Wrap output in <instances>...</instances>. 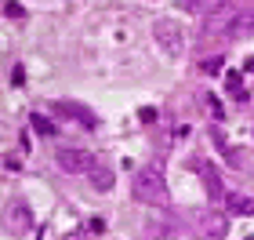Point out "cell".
Returning a JSON list of instances; mask_svg holds the SVG:
<instances>
[{
  "label": "cell",
  "instance_id": "cell-3",
  "mask_svg": "<svg viewBox=\"0 0 254 240\" xmlns=\"http://www.w3.org/2000/svg\"><path fill=\"white\" fill-rule=\"evenodd\" d=\"M4 230L11 237H26L33 230V211L26 208L22 200H11L7 208H4Z\"/></svg>",
  "mask_w": 254,
  "mask_h": 240
},
{
  "label": "cell",
  "instance_id": "cell-4",
  "mask_svg": "<svg viewBox=\"0 0 254 240\" xmlns=\"http://www.w3.org/2000/svg\"><path fill=\"white\" fill-rule=\"evenodd\" d=\"M196 226H200V237L203 240H225L229 237V215L214 211V208H207L200 219H196Z\"/></svg>",
  "mask_w": 254,
  "mask_h": 240
},
{
  "label": "cell",
  "instance_id": "cell-2",
  "mask_svg": "<svg viewBox=\"0 0 254 240\" xmlns=\"http://www.w3.org/2000/svg\"><path fill=\"white\" fill-rule=\"evenodd\" d=\"M55 164L69 175H91L95 171V153L80 150V146H62V150H55Z\"/></svg>",
  "mask_w": 254,
  "mask_h": 240
},
{
  "label": "cell",
  "instance_id": "cell-12",
  "mask_svg": "<svg viewBox=\"0 0 254 240\" xmlns=\"http://www.w3.org/2000/svg\"><path fill=\"white\" fill-rule=\"evenodd\" d=\"M225 84H229V95H233V98H240V102L247 98V91H244V80H240V73H229V77H225Z\"/></svg>",
  "mask_w": 254,
  "mask_h": 240
},
{
  "label": "cell",
  "instance_id": "cell-1",
  "mask_svg": "<svg viewBox=\"0 0 254 240\" xmlns=\"http://www.w3.org/2000/svg\"><path fill=\"white\" fill-rule=\"evenodd\" d=\"M134 197L142 204H160L164 200V175H160L156 164H149L134 175Z\"/></svg>",
  "mask_w": 254,
  "mask_h": 240
},
{
  "label": "cell",
  "instance_id": "cell-5",
  "mask_svg": "<svg viewBox=\"0 0 254 240\" xmlns=\"http://www.w3.org/2000/svg\"><path fill=\"white\" fill-rule=\"evenodd\" d=\"M59 117H65V120H76V124H84V128H98V113L91 109V106H80V102H69V98H59L51 106Z\"/></svg>",
  "mask_w": 254,
  "mask_h": 240
},
{
  "label": "cell",
  "instance_id": "cell-6",
  "mask_svg": "<svg viewBox=\"0 0 254 240\" xmlns=\"http://www.w3.org/2000/svg\"><path fill=\"white\" fill-rule=\"evenodd\" d=\"M153 29H156L160 48H164L167 55H182V48H186V40H182V26H175L171 18H160Z\"/></svg>",
  "mask_w": 254,
  "mask_h": 240
},
{
  "label": "cell",
  "instance_id": "cell-16",
  "mask_svg": "<svg viewBox=\"0 0 254 240\" xmlns=\"http://www.w3.org/2000/svg\"><path fill=\"white\" fill-rule=\"evenodd\" d=\"M247 240H254V233H251V237H247Z\"/></svg>",
  "mask_w": 254,
  "mask_h": 240
},
{
  "label": "cell",
  "instance_id": "cell-9",
  "mask_svg": "<svg viewBox=\"0 0 254 240\" xmlns=\"http://www.w3.org/2000/svg\"><path fill=\"white\" fill-rule=\"evenodd\" d=\"M229 211L233 215H254V200L251 197H244V193H229Z\"/></svg>",
  "mask_w": 254,
  "mask_h": 240
},
{
  "label": "cell",
  "instance_id": "cell-10",
  "mask_svg": "<svg viewBox=\"0 0 254 240\" xmlns=\"http://www.w3.org/2000/svg\"><path fill=\"white\" fill-rule=\"evenodd\" d=\"M229 0H186V7L196 11V15H214V11H222Z\"/></svg>",
  "mask_w": 254,
  "mask_h": 240
},
{
  "label": "cell",
  "instance_id": "cell-7",
  "mask_svg": "<svg viewBox=\"0 0 254 240\" xmlns=\"http://www.w3.org/2000/svg\"><path fill=\"white\" fill-rule=\"evenodd\" d=\"M196 171H200V178H203L207 197H222V175H218V167H214V164H203V160H196Z\"/></svg>",
  "mask_w": 254,
  "mask_h": 240
},
{
  "label": "cell",
  "instance_id": "cell-11",
  "mask_svg": "<svg viewBox=\"0 0 254 240\" xmlns=\"http://www.w3.org/2000/svg\"><path fill=\"white\" fill-rule=\"evenodd\" d=\"M91 186H95V189H102V193H109V189H113V171H106V167H95V171H91Z\"/></svg>",
  "mask_w": 254,
  "mask_h": 240
},
{
  "label": "cell",
  "instance_id": "cell-8",
  "mask_svg": "<svg viewBox=\"0 0 254 240\" xmlns=\"http://www.w3.org/2000/svg\"><path fill=\"white\" fill-rule=\"evenodd\" d=\"M229 33L233 37H254V11H236L229 22Z\"/></svg>",
  "mask_w": 254,
  "mask_h": 240
},
{
  "label": "cell",
  "instance_id": "cell-14",
  "mask_svg": "<svg viewBox=\"0 0 254 240\" xmlns=\"http://www.w3.org/2000/svg\"><path fill=\"white\" fill-rule=\"evenodd\" d=\"M33 128H37L40 135H55V124L48 117H33Z\"/></svg>",
  "mask_w": 254,
  "mask_h": 240
},
{
  "label": "cell",
  "instance_id": "cell-13",
  "mask_svg": "<svg viewBox=\"0 0 254 240\" xmlns=\"http://www.w3.org/2000/svg\"><path fill=\"white\" fill-rule=\"evenodd\" d=\"M222 62H225L222 55H211V59H203V62H200V70H203L207 77H214V73H222Z\"/></svg>",
  "mask_w": 254,
  "mask_h": 240
},
{
  "label": "cell",
  "instance_id": "cell-15",
  "mask_svg": "<svg viewBox=\"0 0 254 240\" xmlns=\"http://www.w3.org/2000/svg\"><path fill=\"white\" fill-rule=\"evenodd\" d=\"M207 106H211V113H214V120H222V106H218V98H211V95H207Z\"/></svg>",
  "mask_w": 254,
  "mask_h": 240
}]
</instances>
